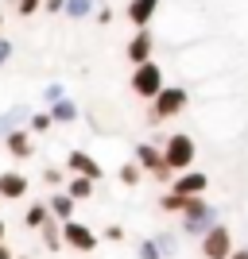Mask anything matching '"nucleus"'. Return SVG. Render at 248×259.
<instances>
[{"label": "nucleus", "mask_w": 248, "mask_h": 259, "mask_svg": "<svg viewBox=\"0 0 248 259\" xmlns=\"http://www.w3.org/2000/svg\"><path fill=\"white\" fill-rule=\"evenodd\" d=\"M221 225L217 221V209L205 201V197H190V205H186V213H183V225H179V232H183L186 240H198L202 244L214 228Z\"/></svg>", "instance_id": "nucleus-1"}, {"label": "nucleus", "mask_w": 248, "mask_h": 259, "mask_svg": "<svg viewBox=\"0 0 248 259\" xmlns=\"http://www.w3.org/2000/svg\"><path fill=\"white\" fill-rule=\"evenodd\" d=\"M186 105H190V93H186V85H167L159 97L151 101V108H148V124H167V120H174L179 112H186Z\"/></svg>", "instance_id": "nucleus-2"}, {"label": "nucleus", "mask_w": 248, "mask_h": 259, "mask_svg": "<svg viewBox=\"0 0 248 259\" xmlns=\"http://www.w3.org/2000/svg\"><path fill=\"white\" fill-rule=\"evenodd\" d=\"M136 162H140V170L151 174L159 186H174V178H179V174L171 170L167 155H163V147H155V143H140V147H136Z\"/></svg>", "instance_id": "nucleus-3"}, {"label": "nucleus", "mask_w": 248, "mask_h": 259, "mask_svg": "<svg viewBox=\"0 0 248 259\" xmlns=\"http://www.w3.org/2000/svg\"><path fill=\"white\" fill-rule=\"evenodd\" d=\"M163 155H167V162H171L174 174H186L194 166V159H198V143H194V136L174 132V136H167V143H163Z\"/></svg>", "instance_id": "nucleus-4"}, {"label": "nucleus", "mask_w": 248, "mask_h": 259, "mask_svg": "<svg viewBox=\"0 0 248 259\" xmlns=\"http://www.w3.org/2000/svg\"><path fill=\"white\" fill-rule=\"evenodd\" d=\"M128 85H132V93L140 101H155L167 89V77H163V66L159 62H148V66H136L132 70V77H128Z\"/></svg>", "instance_id": "nucleus-5"}, {"label": "nucleus", "mask_w": 248, "mask_h": 259, "mask_svg": "<svg viewBox=\"0 0 248 259\" xmlns=\"http://www.w3.org/2000/svg\"><path fill=\"white\" fill-rule=\"evenodd\" d=\"M198 248H202V259H233V251H237V248H233V228L217 225Z\"/></svg>", "instance_id": "nucleus-6"}, {"label": "nucleus", "mask_w": 248, "mask_h": 259, "mask_svg": "<svg viewBox=\"0 0 248 259\" xmlns=\"http://www.w3.org/2000/svg\"><path fill=\"white\" fill-rule=\"evenodd\" d=\"M124 58L132 62V70L136 66H148V62H155V31H136L128 39V47H124Z\"/></svg>", "instance_id": "nucleus-7"}, {"label": "nucleus", "mask_w": 248, "mask_h": 259, "mask_svg": "<svg viewBox=\"0 0 248 259\" xmlns=\"http://www.w3.org/2000/svg\"><path fill=\"white\" fill-rule=\"evenodd\" d=\"M62 240H66V248H74V251H93L101 236L89 225H82V221H66L62 225Z\"/></svg>", "instance_id": "nucleus-8"}, {"label": "nucleus", "mask_w": 248, "mask_h": 259, "mask_svg": "<svg viewBox=\"0 0 248 259\" xmlns=\"http://www.w3.org/2000/svg\"><path fill=\"white\" fill-rule=\"evenodd\" d=\"M66 170L74 174V178H89V182H101V162L93 159L89 151H70L66 155Z\"/></svg>", "instance_id": "nucleus-9"}, {"label": "nucleus", "mask_w": 248, "mask_h": 259, "mask_svg": "<svg viewBox=\"0 0 248 259\" xmlns=\"http://www.w3.org/2000/svg\"><path fill=\"white\" fill-rule=\"evenodd\" d=\"M159 8H163V0H128L124 16L136 23V31H148L151 23H155V16H159Z\"/></svg>", "instance_id": "nucleus-10"}, {"label": "nucleus", "mask_w": 248, "mask_h": 259, "mask_svg": "<svg viewBox=\"0 0 248 259\" xmlns=\"http://www.w3.org/2000/svg\"><path fill=\"white\" fill-rule=\"evenodd\" d=\"M27 190H31L27 174H20V170H0V201H20V197H27Z\"/></svg>", "instance_id": "nucleus-11"}, {"label": "nucleus", "mask_w": 248, "mask_h": 259, "mask_svg": "<svg viewBox=\"0 0 248 259\" xmlns=\"http://www.w3.org/2000/svg\"><path fill=\"white\" fill-rule=\"evenodd\" d=\"M171 190H174V194H183V197H202L205 190H209V174H202V170H186V174H179V178H174Z\"/></svg>", "instance_id": "nucleus-12"}, {"label": "nucleus", "mask_w": 248, "mask_h": 259, "mask_svg": "<svg viewBox=\"0 0 248 259\" xmlns=\"http://www.w3.org/2000/svg\"><path fill=\"white\" fill-rule=\"evenodd\" d=\"M4 147H8L12 159H31V155H35V140H31V132H27V128H8Z\"/></svg>", "instance_id": "nucleus-13"}, {"label": "nucleus", "mask_w": 248, "mask_h": 259, "mask_svg": "<svg viewBox=\"0 0 248 259\" xmlns=\"http://www.w3.org/2000/svg\"><path fill=\"white\" fill-rule=\"evenodd\" d=\"M47 205H51V217L58 221V225H66V221H74V197L66 194V190L51 194V197H47Z\"/></svg>", "instance_id": "nucleus-14"}, {"label": "nucleus", "mask_w": 248, "mask_h": 259, "mask_svg": "<svg viewBox=\"0 0 248 259\" xmlns=\"http://www.w3.org/2000/svg\"><path fill=\"white\" fill-rule=\"evenodd\" d=\"M23 225L43 232V228L51 225V205H47V201H31V205H27V213H23Z\"/></svg>", "instance_id": "nucleus-15"}, {"label": "nucleus", "mask_w": 248, "mask_h": 259, "mask_svg": "<svg viewBox=\"0 0 248 259\" xmlns=\"http://www.w3.org/2000/svg\"><path fill=\"white\" fill-rule=\"evenodd\" d=\"M51 116H54V124H74L78 116H82V112H78V105L74 101H58V105H51Z\"/></svg>", "instance_id": "nucleus-16"}, {"label": "nucleus", "mask_w": 248, "mask_h": 259, "mask_svg": "<svg viewBox=\"0 0 248 259\" xmlns=\"http://www.w3.org/2000/svg\"><path fill=\"white\" fill-rule=\"evenodd\" d=\"M186 205H190V197L174 194V190H167V194L159 197V209H163V213H179V217H183V213H186Z\"/></svg>", "instance_id": "nucleus-17"}, {"label": "nucleus", "mask_w": 248, "mask_h": 259, "mask_svg": "<svg viewBox=\"0 0 248 259\" xmlns=\"http://www.w3.org/2000/svg\"><path fill=\"white\" fill-rule=\"evenodd\" d=\"M66 194L74 197V201H89V197H93V182H89V178H70V182H66Z\"/></svg>", "instance_id": "nucleus-18"}, {"label": "nucleus", "mask_w": 248, "mask_h": 259, "mask_svg": "<svg viewBox=\"0 0 248 259\" xmlns=\"http://www.w3.org/2000/svg\"><path fill=\"white\" fill-rule=\"evenodd\" d=\"M233 81H214V77H205L202 81V97H225V93H233Z\"/></svg>", "instance_id": "nucleus-19"}, {"label": "nucleus", "mask_w": 248, "mask_h": 259, "mask_svg": "<svg viewBox=\"0 0 248 259\" xmlns=\"http://www.w3.org/2000/svg\"><path fill=\"white\" fill-rule=\"evenodd\" d=\"M117 178H120V186H140V178H144L140 162H124V166L117 170Z\"/></svg>", "instance_id": "nucleus-20"}, {"label": "nucleus", "mask_w": 248, "mask_h": 259, "mask_svg": "<svg viewBox=\"0 0 248 259\" xmlns=\"http://www.w3.org/2000/svg\"><path fill=\"white\" fill-rule=\"evenodd\" d=\"M43 244H47L51 251H58V248L66 244V240H62V225H58V221H51V225L43 228Z\"/></svg>", "instance_id": "nucleus-21"}, {"label": "nucleus", "mask_w": 248, "mask_h": 259, "mask_svg": "<svg viewBox=\"0 0 248 259\" xmlns=\"http://www.w3.org/2000/svg\"><path fill=\"white\" fill-rule=\"evenodd\" d=\"M89 12H93V0H66V16L70 20H82Z\"/></svg>", "instance_id": "nucleus-22"}, {"label": "nucleus", "mask_w": 248, "mask_h": 259, "mask_svg": "<svg viewBox=\"0 0 248 259\" xmlns=\"http://www.w3.org/2000/svg\"><path fill=\"white\" fill-rule=\"evenodd\" d=\"M51 124H54L51 112H31V132H39V136H43V132H51Z\"/></svg>", "instance_id": "nucleus-23"}, {"label": "nucleus", "mask_w": 248, "mask_h": 259, "mask_svg": "<svg viewBox=\"0 0 248 259\" xmlns=\"http://www.w3.org/2000/svg\"><path fill=\"white\" fill-rule=\"evenodd\" d=\"M43 182L47 186H62V190H66L70 178H66V170H58V166H47V170H43Z\"/></svg>", "instance_id": "nucleus-24"}, {"label": "nucleus", "mask_w": 248, "mask_h": 259, "mask_svg": "<svg viewBox=\"0 0 248 259\" xmlns=\"http://www.w3.org/2000/svg\"><path fill=\"white\" fill-rule=\"evenodd\" d=\"M179 236H183V232H159L155 244H159L163 251H179Z\"/></svg>", "instance_id": "nucleus-25"}, {"label": "nucleus", "mask_w": 248, "mask_h": 259, "mask_svg": "<svg viewBox=\"0 0 248 259\" xmlns=\"http://www.w3.org/2000/svg\"><path fill=\"white\" fill-rule=\"evenodd\" d=\"M39 8H43V0H16V12H20L23 20H31Z\"/></svg>", "instance_id": "nucleus-26"}, {"label": "nucleus", "mask_w": 248, "mask_h": 259, "mask_svg": "<svg viewBox=\"0 0 248 259\" xmlns=\"http://www.w3.org/2000/svg\"><path fill=\"white\" fill-rule=\"evenodd\" d=\"M140 259H163V248L155 240H140Z\"/></svg>", "instance_id": "nucleus-27"}, {"label": "nucleus", "mask_w": 248, "mask_h": 259, "mask_svg": "<svg viewBox=\"0 0 248 259\" xmlns=\"http://www.w3.org/2000/svg\"><path fill=\"white\" fill-rule=\"evenodd\" d=\"M43 97L51 101V105H58V101H62V85H58V81H51V85L43 89Z\"/></svg>", "instance_id": "nucleus-28"}, {"label": "nucleus", "mask_w": 248, "mask_h": 259, "mask_svg": "<svg viewBox=\"0 0 248 259\" xmlns=\"http://www.w3.org/2000/svg\"><path fill=\"white\" fill-rule=\"evenodd\" d=\"M105 240L120 244V240H124V228H120V225H105Z\"/></svg>", "instance_id": "nucleus-29"}, {"label": "nucleus", "mask_w": 248, "mask_h": 259, "mask_svg": "<svg viewBox=\"0 0 248 259\" xmlns=\"http://www.w3.org/2000/svg\"><path fill=\"white\" fill-rule=\"evenodd\" d=\"M43 12H66V0H43Z\"/></svg>", "instance_id": "nucleus-30"}, {"label": "nucleus", "mask_w": 248, "mask_h": 259, "mask_svg": "<svg viewBox=\"0 0 248 259\" xmlns=\"http://www.w3.org/2000/svg\"><path fill=\"white\" fill-rule=\"evenodd\" d=\"M8 58H12V43H8V39H0V66L8 62Z\"/></svg>", "instance_id": "nucleus-31"}, {"label": "nucleus", "mask_w": 248, "mask_h": 259, "mask_svg": "<svg viewBox=\"0 0 248 259\" xmlns=\"http://www.w3.org/2000/svg\"><path fill=\"white\" fill-rule=\"evenodd\" d=\"M0 259H16V255H12V248H8V244H0Z\"/></svg>", "instance_id": "nucleus-32"}, {"label": "nucleus", "mask_w": 248, "mask_h": 259, "mask_svg": "<svg viewBox=\"0 0 248 259\" xmlns=\"http://www.w3.org/2000/svg\"><path fill=\"white\" fill-rule=\"evenodd\" d=\"M233 259H248V248H237V251H233Z\"/></svg>", "instance_id": "nucleus-33"}, {"label": "nucleus", "mask_w": 248, "mask_h": 259, "mask_svg": "<svg viewBox=\"0 0 248 259\" xmlns=\"http://www.w3.org/2000/svg\"><path fill=\"white\" fill-rule=\"evenodd\" d=\"M4 228H8V225H4V221H0V244H4Z\"/></svg>", "instance_id": "nucleus-34"}, {"label": "nucleus", "mask_w": 248, "mask_h": 259, "mask_svg": "<svg viewBox=\"0 0 248 259\" xmlns=\"http://www.w3.org/2000/svg\"><path fill=\"white\" fill-rule=\"evenodd\" d=\"M0 136H8V132H4V124H0Z\"/></svg>", "instance_id": "nucleus-35"}, {"label": "nucleus", "mask_w": 248, "mask_h": 259, "mask_svg": "<svg viewBox=\"0 0 248 259\" xmlns=\"http://www.w3.org/2000/svg\"><path fill=\"white\" fill-rule=\"evenodd\" d=\"M0 27H4V12H0Z\"/></svg>", "instance_id": "nucleus-36"}, {"label": "nucleus", "mask_w": 248, "mask_h": 259, "mask_svg": "<svg viewBox=\"0 0 248 259\" xmlns=\"http://www.w3.org/2000/svg\"><path fill=\"white\" fill-rule=\"evenodd\" d=\"M16 259H27V255H16Z\"/></svg>", "instance_id": "nucleus-37"}]
</instances>
